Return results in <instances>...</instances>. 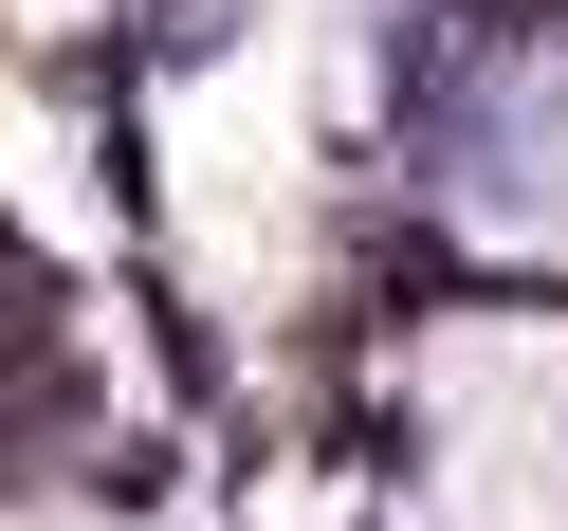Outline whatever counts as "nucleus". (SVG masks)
<instances>
[{
    "label": "nucleus",
    "instance_id": "nucleus-1",
    "mask_svg": "<svg viewBox=\"0 0 568 531\" xmlns=\"http://www.w3.org/2000/svg\"><path fill=\"white\" fill-rule=\"evenodd\" d=\"M404 421L458 531H568V312H440L404 348Z\"/></svg>",
    "mask_w": 568,
    "mask_h": 531
},
{
    "label": "nucleus",
    "instance_id": "nucleus-2",
    "mask_svg": "<svg viewBox=\"0 0 568 531\" xmlns=\"http://www.w3.org/2000/svg\"><path fill=\"white\" fill-rule=\"evenodd\" d=\"M422 184H440L495 257H568V38L550 55H495V74L422 129Z\"/></svg>",
    "mask_w": 568,
    "mask_h": 531
},
{
    "label": "nucleus",
    "instance_id": "nucleus-3",
    "mask_svg": "<svg viewBox=\"0 0 568 531\" xmlns=\"http://www.w3.org/2000/svg\"><path fill=\"white\" fill-rule=\"evenodd\" d=\"M148 55H165V74H221V55H239V0H165Z\"/></svg>",
    "mask_w": 568,
    "mask_h": 531
},
{
    "label": "nucleus",
    "instance_id": "nucleus-4",
    "mask_svg": "<svg viewBox=\"0 0 568 531\" xmlns=\"http://www.w3.org/2000/svg\"><path fill=\"white\" fill-rule=\"evenodd\" d=\"M0 531H55V513H0Z\"/></svg>",
    "mask_w": 568,
    "mask_h": 531
}]
</instances>
